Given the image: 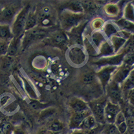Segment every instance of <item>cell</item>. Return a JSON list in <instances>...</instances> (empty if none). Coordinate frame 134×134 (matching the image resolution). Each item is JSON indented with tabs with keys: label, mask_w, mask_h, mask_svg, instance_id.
I'll return each mask as SVG.
<instances>
[{
	"label": "cell",
	"mask_w": 134,
	"mask_h": 134,
	"mask_svg": "<svg viewBox=\"0 0 134 134\" xmlns=\"http://www.w3.org/2000/svg\"><path fill=\"white\" fill-rule=\"evenodd\" d=\"M85 18L84 13L65 10L60 16V24L63 29L69 31L79 25Z\"/></svg>",
	"instance_id": "6da1fadb"
},
{
	"label": "cell",
	"mask_w": 134,
	"mask_h": 134,
	"mask_svg": "<svg viewBox=\"0 0 134 134\" xmlns=\"http://www.w3.org/2000/svg\"><path fill=\"white\" fill-rule=\"evenodd\" d=\"M29 12V5H27L18 12L16 18L14 20L11 31L14 37L15 38L20 37L22 35L21 34L24 31L25 25Z\"/></svg>",
	"instance_id": "7a4b0ae2"
},
{
	"label": "cell",
	"mask_w": 134,
	"mask_h": 134,
	"mask_svg": "<svg viewBox=\"0 0 134 134\" xmlns=\"http://www.w3.org/2000/svg\"><path fill=\"white\" fill-rule=\"evenodd\" d=\"M37 25L40 27H49L54 25L56 23L55 15L48 7H45L36 13Z\"/></svg>",
	"instance_id": "3957f363"
},
{
	"label": "cell",
	"mask_w": 134,
	"mask_h": 134,
	"mask_svg": "<svg viewBox=\"0 0 134 134\" xmlns=\"http://www.w3.org/2000/svg\"><path fill=\"white\" fill-rule=\"evenodd\" d=\"M107 101L106 100H98L90 103V110L93 114L96 121L104 124L106 121L104 118V108Z\"/></svg>",
	"instance_id": "277c9868"
},
{
	"label": "cell",
	"mask_w": 134,
	"mask_h": 134,
	"mask_svg": "<svg viewBox=\"0 0 134 134\" xmlns=\"http://www.w3.org/2000/svg\"><path fill=\"white\" fill-rule=\"evenodd\" d=\"M46 34L47 31H46V29L40 27H34L32 29L26 31V34L23 40H24L22 42L23 46L25 47L31 42L43 38V37L46 36Z\"/></svg>",
	"instance_id": "5b68a950"
},
{
	"label": "cell",
	"mask_w": 134,
	"mask_h": 134,
	"mask_svg": "<svg viewBox=\"0 0 134 134\" xmlns=\"http://www.w3.org/2000/svg\"><path fill=\"white\" fill-rule=\"evenodd\" d=\"M121 111L119 106L117 104L111 102H107L104 108L105 121L109 124H114L116 115Z\"/></svg>",
	"instance_id": "8992f818"
},
{
	"label": "cell",
	"mask_w": 134,
	"mask_h": 134,
	"mask_svg": "<svg viewBox=\"0 0 134 134\" xmlns=\"http://www.w3.org/2000/svg\"><path fill=\"white\" fill-rule=\"evenodd\" d=\"M90 110L82 112H73L69 121V128L71 129H77L79 128L83 120L87 116L90 115Z\"/></svg>",
	"instance_id": "52a82bcc"
},
{
	"label": "cell",
	"mask_w": 134,
	"mask_h": 134,
	"mask_svg": "<svg viewBox=\"0 0 134 134\" xmlns=\"http://www.w3.org/2000/svg\"><path fill=\"white\" fill-rule=\"evenodd\" d=\"M17 11L18 7L15 5H10L6 7L0 12V20L3 23L11 22Z\"/></svg>",
	"instance_id": "ba28073f"
},
{
	"label": "cell",
	"mask_w": 134,
	"mask_h": 134,
	"mask_svg": "<svg viewBox=\"0 0 134 134\" xmlns=\"http://www.w3.org/2000/svg\"><path fill=\"white\" fill-rule=\"evenodd\" d=\"M116 69L115 66H107L102 68L97 73V76L100 80L102 86H106L110 81L112 73Z\"/></svg>",
	"instance_id": "9c48e42d"
},
{
	"label": "cell",
	"mask_w": 134,
	"mask_h": 134,
	"mask_svg": "<svg viewBox=\"0 0 134 134\" xmlns=\"http://www.w3.org/2000/svg\"><path fill=\"white\" fill-rule=\"evenodd\" d=\"M108 93L113 101V103L115 104L119 101L121 98V90L119 86V84L113 82H111L108 87Z\"/></svg>",
	"instance_id": "30bf717a"
},
{
	"label": "cell",
	"mask_w": 134,
	"mask_h": 134,
	"mask_svg": "<svg viewBox=\"0 0 134 134\" xmlns=\"http://www.w3.org/2000/svg\"><path fill=\"white\" fill-rule=\"evenodd\" d=\"M131 70L130 65H128L127 64L123 65L117 71L115 74L113 78V82L117 83V84H119V83L122 82L126 79L127 76L129 74L130 71Z\"/></svg>",
	"instance_id": "8fae6325"
},
{
	"label": "cell",
	"mask_w": 134,
	"mask_h": 134,
	"mask_svg": "<svg viewBox=\"0 0 134 134\" xmlns=\"http://www.w3.org/2000/svg\"><path fill=\"white\" fill-rule=\"evenodd\" d=\"M69 104L73 112H82L90 110L86 102L80 98H72L69 102Z\"/></svg>",
	"instance_id": "7c38bea8"
},
{
	"label": "cell",
	"mask_w": 134,
	"mask_h": 134,
	"mask_svg": "<svg viewBox=\"0 0 134 134\" xmlns=\"http://www.w3.org/2000/svg\"><path fill=\"white\" fill-rule=\"evenodd\" d=\"M13 38L9 25L0 23V41L9 42Z\"/></svg>",
	"instance_id": "4fadbf2b"
},
{
	"label": "cell",
	"mask_w": 134,
	"mask_h": 134,
	"mask_svg": "<svg viewBox=\"0 0 134 134\" xmlns=\"http://www.w3.org/2000/svg\"><path fill=\"white\" fill-rule=\"evenodd\" d=\"M97 125V121L95 119L94 117L91 115L87 116L84 120H83L82 122L81 123L80 126H79V130H81L87 131L90 130H92L93 128H95Z\"/></svg>",
	"instance_id": "5bb4252c"
},
{
	"label": "cell",
	"mask_w": 134,
	"mask_h": 134,
	"mask_svg": "<svg viewBox=\"0 0 134 134\" xmlns=\"http://www.w3.org/2000/svg\"><path fill=\"white\" fill-rule=\"evenodd\" d=\"M20 37H18V38L14 37L10 41L9 44V47H8L7 53V56L12 57L14 56L15 54H16L19 48V45H20Z\"/></svg>",
	"instance_id": "9a60e30c"
},
{
	"label": "cell",
	"mask_w": 134,
	"mask_h": 134,
	"mask_svg": "<svg viewBox=\"0 0 134 134\" xmlns=\"http://www.w3.org/2000/svg\"><path fill=\"white\" fill-rule=\"evenodd\" d=\"M37 25V18H36V13H35L32 11L29 12L27 15V20H26L25 25L24 31H27L32 29L34 27H35Z\"/></svg>",
	"instance_id": "2e32d148"
},
{
	"label": "cell",
	"mask_w": 134,
	"mask_h": 134,
	"mask_svg": "<svg viewBox=\"0 0 134 134\" xmlns=\"http://www.w3.org/2000/svg\"><path fill=\"white\" fill-rule=\"evenodd\" d=\"M123 54L115 56V57H110L107 58H102L97 62V64L104 65V64H117L122 60Z\"/></svg>",
	"instance_id": "e0dca14e"
},
{
	"label": "cell",
	"mask_w": 134,
	"mask_h": 134,
	"mask_svg": "<svg viewBox=\"0 0 134 134\" xmlns=\"http://www.w3.org/2000/svg\"><path fill=\"white\" fill-rule=\"evenodd\" d=\"M81 5L83 10L88 14L95 13L98 10L97 5L92 1H82Z\"/></svg>",
	"instance_id": "ac0fdd59"
},
{
	"label": "cell",
	"mask_w": 134,
	"mask_h": 134,
	"mask_svg": "<svg viewBox=\"0 0 134 134\" xmlns=\"http://www.w3.org/2000/svg\"><path fill=\"white\" fill-rule=\"evenodd\" d=\"M51 39L55 44L60 45L66 42L67 37L65 33L62 31H57L53 34Z\"/></svg>",
	"instance_id": "d6986e66"
},
{
	"label": "cell",
	"mask_w": 134,
	"mask_h": 134,
	"mask_svg": "<svg viewBox=\"0 0 134 134\" xmlns=\"http://www.w3.org/2000/svg\"><path fill=\"white\" fill-rule=\"evenodd\" d=\"M64 129V124L58 120H54L51 122L48 126V130L50 132L53 133H59Z\"/></svg>",
	"instance_id": "ffe728a7"
},
{
	"label": "cell",
	"mask_w": 134,
	"mask_h": 134,
	"mask_svg": "<svg viewBox=\"0 0 134 134\" xmlns=\"http://www.w3.org/2000/svg\"><path fill=\"white\" fill-rule=\"evenodd\" d=\"M104 10L106 13L110 16H116L119 13V8L116 4H107L105 6Z\"/></svg>",
	"instance_id": "44dd1931"
},
{
	"label": "cell",
	"mask_w": 134,
	"mask_h": 134,
	"mask_svg": "<svg viewBox=\"0 0 134 134\" xmlns=\"http://www.w3.org/2000/svg\"><path fill=\"white\" fill-rule=\"evenodd\" d=\"M84 26L85 27V24H82L80 25H78L77 26L72 29L71 32V36L72 40H73V41L75 40L76 42H79L80 38V35L82 32Z\"/></svg>",
	"instance_id": "7402d4cb"
},
{
	"label": "cell",
	"mask_w": 134,
	"mask_h": 134,
	"mask_svg": "<svg viewBox=\"0 0 134 134\" xmlns=\"http://www.w3.org/2000/svg\"><path fill=\"white\" fill-rule=\"evenodd\" d=\"M67 9L69 11L73 12H79V13H83V9L82 7L81 3L76 1H71L69 3L66 4Z\"/></svg>",
	"instance_id": "603a6c76"
},
{
	"label": "cell",
	"mask_w": 134,
	"mask_h": 134,
	"mask_svg": "<svg viewBox=\"0 0 134 134\" xmlns=\"http://www.w3.org/2000/svg\"><path fill=\"white\" fill-rule=\"evenodd\" d=\"M111 42L113 43V46H114L115 51H117L126 42L125 39L120 36H115V35H113L111 38Z\"/></svg>",
	"instance_id": "cb8c5ba5"
},
{
	"label": "cell",
	"mask_w": 134,
	"mask_h": 134,
	"mask_svg": "<svg viewBox=\"0 0 134 134\" xmlns=\"http://www.w3.org/2000/svg\"><path fill=\"white\" fill-rule=\"evenodd\" d=\"M102 133L103 134H121L114 124H108L105 126Z\"/></svg>",
	"instance_id": "d4e9b609"
},
{
	"label": "cell",
	"mask_w": 134,
	"mask_h": 134,
	"mask_svg": "<svg viewBox=\"0 0 134 134\" xmlns=\"http://www.w3.org/2000/svg\"><path fill=\"white\" fill-rule=\"evenodd\" d=\"M117 25L121 26L123 29L126 30H133V24L126 19H120L119 20L116 21Z\"/></svg>",
	"instance_id": "484cf974"
},
{
	"label": "cell",
	"mask_w": 134,
	"mask_h": 134,
	"mask_svg": "<svg viewBox=\"0 0 134 134\" xmlns=\"http://www.w3.org/2000/svg\"><path fill=\"white\" fill-rule=\"evenodd\" d=\"M0 130L3 134H12L13 132V126L10 122H5L3 123L0 126Z\"/></svg>",
	"instance_id": "4316f807"
},
{
	"label": "cell",
	"mask_w": 134,
	"mask_h": 134,
	"mask_svg": "<svg viewBox=\"0 0 134 134\" xmlns=\"http://www.w3.org/2000/svg\"><path fill=\"white\" fill-rule=\"evenodd\" d=\"M104 31L108 36H113V35L117 33V30H116L115 27L110 23L105 25L104 27Z\"/></svg>",
	"instance_id": "83f0119b"
},
{
	"label": "cell",
	"mask_w": 134,
	"mask_h": 134,
	"mask_svg": "<svg viewBox=\"0 0 134 134\" xmlns=\"http://www.w3.org/2000/svg\"><path fill=\"white\" fill-rule=\"evenodd\" d=\"M124 16L126 20L133 21V7H132L130 3L128 4L125 8V12H124Z\"/></svg>",
	"instance_id": "f1b7e54d"
},
{
	"label": "cell",
	"mask_w": 134,
	"mask_h": 134,
	"mask_svg": "<svg viewBox=\"0 0 134 134\" xmlns=\"http://www.w3.org/2000/svg\"><path fill=\"white\" fill-rule=\"evenodd\" d=\"M9 42L0 41V56L6 55L7 53Z\"/></svg>",
	"instance_id": "f546056e"
},
{
	"label": "cell",
	"mask_w": 134,
	"mask_h": 134,
	"mask_svg": "<svg viewBox=\"0 0 134 134\" xmlns=\"http://www.w3.org/2000/svg\"><path fill=\"white\" fill-rule=\"evenodd\" d=\"M3 61V62L2 64H1V66H2L3 69H9L10 67V65H12V58H10V57H9V56H8V57H6Z\"/></svg>",
	"instance_id": "4dcf8cb0"
},
{
	"label": "cell",
	"mask_w": 134,
	"mask_h": 134,
	"mask_svg": "<svg viewBox=\"0 0 134 134\" xmlns=\"http://www.w3.org/2000/svg\"><path fill=\"white\" fill-rule=\"evenodd\" d=\"M126 121V117L124 116V113L120 111L119 112L118 114L116 115L115 117V125H117L119 124H121L123 122H125Z\"/></svg>",
	"instance_id": "1f68e13d"
},
{
	"label": "cell",
	"mask_w": 134,
	"mask_h": 134,
	"mask_svg": "<svg viewBox=\"0 0 134 134\" xmlns=\"http://www.w3.org/2000/svg\"><path fill=\"white\" fill-rule=\"evenodd\" d=\"M91 25L94 29H99L103 26L104 21L100 18H97L93 21Z\"/></svg>",
	"instance_id": "d6a6232c"
},
{
	"label": "cell",
	"mask_w": 134,
	"mask_h": 134,
	"mask_svg": "<svg viewBox=\"0 0 134 134\" xmlns=\"http://www.w3.org/2000/svg\"><path fill=\"white\" fill-rule=\"evenodd\" d=\"M131 86H133V72L132 73V76L130 75V77L127 79L124 83V90H128V89H131Z\"/></svg>",
	"instance_id": "836d02e7"
},
{
	"label": "cell",
	"mask_w": 134,
	"mask_h": 134,
	"mask_svg": "<svg viewBox=\"0 0 134 134\" xmlns=\"http://www.w3.org/2000/svg\"><path fill=\"white\" fill-rule=\"evenodd\" d=\"M117 126V129H118L119 132H120L121 134H124L126 132L127 130H128V126H127L126 122H123L121 124H119L117 125H115Z\"/></svg>",
	"instance_id": "e575fe53"
},
{
	"label": "cell",
	"mask_w": 134,
	"mask_h": 134,
	"mask_svg": "<svg viewBox=\"0 0 134 134\" xmlns=\"http://www.w3.org/2000/svg\"><path fill=\"white\" fill-rule=\"evenodd\" d=\"M103 38H104L103 36H102V35L98 32H95L93 36V40L94 42H95V43L96 44L97 46H99V44L100 43L101 41L103 40Z\"/></svg>",
	"instance_id": "d590c367"
},
{
	"label": "cell",
	"mask_w": 134,
	"mask_h": 134,
	"mask_svg": "<svg viewBox=\"0 0 134 134\" xmlns=\"http://www.w3.org/2000/svg\"><path fill=\"white\" fill-rule=\"evenodd\" d=\"M54 111H55V110L53 108H49V109H47V110H45L41 113L40 118H42V119L46 118V117L53 115V113H54Z\"/></svg>",
	"instance_id": "8d00e7d4"
},
{
	"label": "cell",
	"mask_w": 134,
	"mask_h": 134,
	"mask_svg": "<svg viewBox=\"0 0 134 134\" xmlns=\"http://www.w3.org/2000/svg\"><path fill=\"white\" fill-rule=\"evenodd\" d=\"M94 80V75L91 73H87L84 75L82 77V81L86 84L91 83Z\"/></svg>",
	"instance_id": "74e56055"
},
{
	"label": "cell",
	"mask_w": 134,
	"mask_h": 134,
	"mask_svg": "<svg viewBox=\"0 0 134 134\" xmlns=\"http://www.w3.org/2000/svg\"><path fill=\"white\" fill-rule=\"evenodd\" d=\"M100 51L103 53L104 54H108L111 53V48L110 46L108 43H104V44L101 45Z\"/></svg>",
	"instance_id": "f35d334b"
},
{
	"label": "cell",
	"mask_w": 134,
	"mask_h": 134,
	"mask_svg": "<svg viewBox=\"0 0 134 134\" xmlns=\"http://www.w3.org/2000/svg\"><path fill=\"white\" fill-rule=\"evenodd\" d=\"M30 105H31L34 109H38L40 108V104L39 103V102H37V101H33V102H31Z\"/></svg>",
	"instance_id": "ab89813d"
},
{
	"label": "cell",
	"mask_w": 134,
	"mask_h": 134,
	"mask_svg": "<svg viewBox=\"0 0 134 134\" xmlns=\"http://www.w3.org/2000/svg\"><path fill=\"white\" fill-rule=\"evenodd\" d=\"M12 134H26V133L24 130L21 129V128H16V129L14 130Z\"/></svg>",
	"instance_id": "60d3db41"
},
{
	"label": "cell",
	"mask_w": 134,
	"mask_h": 134,
	"mask_svg": "<svg viewBox=\"0 0 134 134\" xmlns=\"http://www.w3.org/2000/svg\"><path fill=\"white\" fill-rule=\"evenodd\" d=\"M71 134H87V133H86L85 131L81 130H76L73 131V132Z\"/></svg>",
	"instance_id": "b9f144b4"
},
{
	"label": "cell",
	"mask_w": 134,
	"mask_h": 134,
	"mask_svg": "<svg viewBox=\"0 0 134 134\" xmlns=\"http://www.w3.org/2000/svg\"><path fill=\"white\" fill-rule=\"evenodd\" d=\"M38 134H47V133L45 130H43V131H41V132H40Z\"/></svg>",
	"instance_id": "7bdbcfd3"
},
{
	"label": "cell",
	"mask_w": 134,
	"mask_h": 134,
	"mask_svg": "<svg viewBox=\"0 0 134 134\" xmlns=\"http://www.w3.org/2000/svg\"><path fill=\"white\" fill-rule=\"evenodd\" d=\"M47 134H59V133H53V132H49V133Z\"/></svg>",
	"instance_id": "ee69618b"
},
{
	"label": "cell",
	"mask_w": 134,
	"mask_h": 134,
	"mask_svg": "<svg viewBox=\"0 0 134 134\" xmlns=\"http://www.w3.org/2000/svg\"><path fill=\"white\" fill-rule=\"evenodd\" d=\"M0 134H3V133H2V132H1V130H0Z\"/></svg>",
	"instance_id": "f6af8a7d"
},
{
	"label": "cell",
	"mask_w": 134,
	"mask_h": 134,
	"mask_svg": "<svg viewBox=\"0 0 134 134\" xmlns=\"http://www.w3.org/2000/svg\"><path fill=\"white\" fill-rule=\"evenodd\" d=\"M97 134H103L102 133V132H100V133H97Z\"/></svg>",
	"instance_id": "bcb514c9"
}]
</instances>
